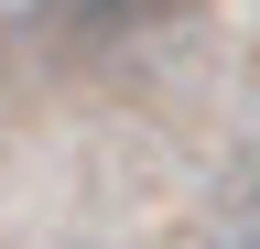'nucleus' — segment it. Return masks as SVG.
<instances>
[{"instance_id": "obj_1", "label": "nucleus", "mask_w": 260, "mask_h": 249, "mask_svg": "<svg viewBox=\"0 0 260 249\" xmlns=\"http://www.w3.org/2000/svg\"><path fill=\"white\" fill-rule=\"evenodd\" d=\"M141 22H162V0H44V33H65V44H87V54H109V44H130Z\"/></svg>"}, {"instance_id": "obj_2", "label": "nucleus", "mask_w": 260, "mask_h": 249, "mask_svg": "<svg viewBox=\"0 0 260 249\" xmlns=\"http://www.w3.org/2000/svg\"><path fill=\"white\" fill-rule=\"evenodd\" d=\"M239 228H249V238H260V184H249V217H239Z\"/></svg>"}]
</instances>
